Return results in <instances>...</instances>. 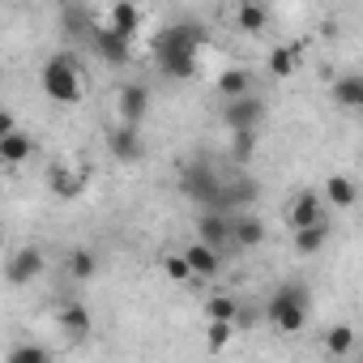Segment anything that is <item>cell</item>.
I'll use <instances>...</instances> for the list:
<instances>
[{
	"label": "cell",
	"instance_id": "e0dca14e",
	"mask_svg": "<svg viewBox=\"0 0 363 363\" xmlns=\"http://www.w3.org/2000/svg\"><path fill=\"white\" fill-rule=\"evenodd\" d=\"M265 235H269V231H265V223H261L257 214H248V210L235 214V231H231V244H235V248H261Z\"/></svg>",
	"mask_w": 363,
	"mask_h": 363
},
{
	"label": "cell",
	"instance_id": "7a4b0ae2",
	"mask_svg": "<svg viewBox=\"0 0 363 363\" xmlns=\"http://www.w3.org/2000/svg\"><path fill=\"white\" fill-rule=\"evenodd\" d=\"M39 86H43V94H48L52 103H60V107L82 103V94H86V77H82L77 56H73V52H56V56H48V60H43V73H39Z\"/></svg>",
	"mask_w": 363,
	"mask_h": 363
},
{
	"label": "cell",
	"instance_id": "d6986e66",
	"mask_svg": "<svg viewBox=\"0 0 363 363\" xmlns=\"http://www.w3.org/2000/svg\"><path fill=\"white\" fill-rule=\"evenodd\" d=\"M103 26H111L116 35L133 39V35H137V26H141V9H137V5H128V0H116V5L107 9V22H103Z\"/></svg>",
	"mask_w": 363,
	"mask_h": 363
},
{
	"label": "cell",
	"instance_id": "d4e9b609",
	"mask_svg": "<svg viewBox=\"0 0 363 363\" xmlns=\"http://www.w3.org/2000/svg\"><path fill=\"white\" fill-rule=\"evenodd\" d=\"M325 244H329V223L308 227V231H295V252H299V257H316Z\"/></svg>",
	"mask_w": 363,
	"mask_h": 363
},
{
	"label": "cell",
	"instance_id": "83f0119b",
	"mask_svg": "<svg viewBox=\"0 0 363 363\" xmlns=\"http://www.w3.org/2000/svg\"><path fill=\"white\" fill-rule=\"evenodd\" d=\"M162 274H167L171 282H193V278H197L184 252H167V257H162Z\"/></svg>",
	"mask_w": 363,
	"mask_h": 363
},
{
	"label": "cell",
	"instance_id": "4316f807",
	"mask_svg": "<svg viewBox=\"0 0 363 363\" xmlns=\"http://www.w3.org/2000/svg\"><path fill=\"white\" fill-rule=\"evenodd\" d=\"M235 337V325H218V320H206V350L210 354H223Z\"/></svg>",
	"mask_w": 363,
	"mask_h": 363
},
{
	"label": "cell",
	"instance_id": "9a60e30c",
	"mask_svg": "<svg viewBox=\"0 0 363 363\" xmlns=\"http://www.w3.org/2000/svg\"><path fill=\"white\" fill-rule=\"evenodd\" d=\"M333 103H337L342 111L363 116V73H342V77H333Z\"/></svg>",
	"mask_w": 363,
	"mask_h": 363
},
{
	"label": "cell",
	"instance_id": "f546056e",
	"mask_svg": "<svg viewBox=\"0 0 363 363\" xmlns=\"http://www.w3.org/2000/svg\"><path fill=\"white\" fill-rule=\"evenodd\" d=\"M252 150H257V133H231V154H235V162H248Z\"/></svg>",
	"mask_w": 363,
	"mask_h": 363
},
{
	"label": "cell",
	"instance_id": "484cf974",
	"mask_svg": "<svg viewBox=\"0 0 363 363\" xmlns=\"http://www.w3.org/2000/svg\"><path fill=\"white\" fill-rule=\"evenodd\" d=\"M206 320L235 325V320H240V303H235L231 295H210V299H206Z\"/></svg>",
	"mask_w": 363,
	"mask_h": 363
},
{
	"label": "cell",
	"instance_id": "5bb4252c",
	"mask_svg": "<svg viewBox=\"0 0 363 363\" xmlns=\"http://www.w3.org/2000/svg\"><path fill=\"white\" fill-rule=\"evenodd\" d=\"M35 150H39V141H35L26 128L0 137V162H5V167H22L26 158H35Z\"/></svg>",
	"mask_w": 363,
	"mask_h": 363
},
{
	"label": "cell",
	"instance_id": "603a6c76",
	"mask_svg": "<svg viewBox=\"0 0 363 363\" xmlns=\"http://www.w3.org/2000/svg\"><path fill=\"white\" fill-rule=\"evenodd\" d=\"M65 274L77 278V282H90V278L99 274V257H94L90 248H73V252L65 257Z\"/></svg>",
	"mask_w": 363,
	"mask_h": 363
},
{
	"label": "cell",
	"instance_id": "7402d4cb",
	"mask_svg": "<svg viewBox=\"0 0 363 363\" xmlns=\"http://www.w3.org/2000/svg\"><path fill=\"white\" fill-rule=\"evenodd\" d=\"M235 26H240L244 35H261V30L269 26V9H265V5H257V0H240V9H235Z\"/></svg>",
	"mask_w": 363,
	"mask_h": 363
},
{
	"label": "cell",
	"instance_id": "5b68a950",
	"mask_svg": "<svg viewBox=\"0 0 363 363\" xmlns=\"http://www.w3.org/2000/svg\"><path fill=\"white\" fill-rule=\"evenodd\" d=\"M265 120V103L257 94L248 99H235V103H223V124L231 133H257V124Z\"/></svg>",
	"mask_w": 363,
	"mask_h": 363
},
{
	"label": "cell",
	"instance_id": "cb8c5ba5",
	"mask_svg": "<svg viewBox=\"0 0 363 363\" xmlns=\"http://www.w3.org/2000/svg\"><path fill=\"white\" fill-rule=\"evenodd\" d=\"M354 329L350 325H329L325 329V354H333V359H346L350 350H354Z\"/></svg>",
	"mask_w": 363,
	"mask_h": 363
},
{
	"label": "cell",
	"instance_id": "44dd1931",
	"mask_svg": "<svg viewBox=\"0 0 363 363\" xmlns=\"http://www.w3.org/2000/svg\"><path fill=\"white\" fill-rule=\"evenodd\" d=\"M86 171H69V167H56L52 171V193L60 197V201H73V197H82V189H86Z\"/></svg>",
	"mask_w": 363,
	"mask_h": 363
},
{
	"label": "cell",
	"instance_id": "277c9868",
	"mask_svg": "<svg viewBox=\"0 0 363 363\" xmlns=\"http://www.w3.org/2000/svg\"><path fill=\"white\" fill-rule=\"evenodd\" d=\"M179 193H184L193 206L201 210H223L227 214V184H223V175L206 162H189L184 171H179Z\"/></svg>",
	"mask_w": 363,
	"mask_h": 363
},
{
	"label": "cell",
	"instance_id": "52a82bcc",
	"mask_svg": "<svg viewBox=\"0 0 363 363\" xmlns=\"http://www.w3.org/2000/svg\"><path fill=\"white\" fill-rule=\"evenodd\" d=\"M116 111H120V124L141 128V120H145V111H150V86H141V82H124L120 94H116Z\"/></svg>",
	"mask_w": 363,
	"mask_h": 363
},
{
	"label": "cell",
	"instance_id": "ffe728a7",
	"mask_svg": "<svg viewBox=\"0 0 363 363\" xmlns=\"http://www.w3.org/2000/svg\"><path fill=\"white\" fill-rule=\"evenodd\" d=\"M265 69H269L274 77H295V69H299V48H295V43H274L269 56H265Z\"/></svg>",
	"mask_w": 363,
	"mask_h": 363
},
{
	"label": "cell",
	"instance_id": "f1b7e54d",
	"mask_svg": "<svg viewBox=\"0 0 363 363\" xmlns=\"http://www.w3.org/2000/svg\"><path fill=\"white\" fill-rule=\"evenodd\" d=\"M5 363H52V354H48L43 346H30V342H26V346H13Z\"/></svg>",
	"mask_w": 363,
	"mask_h": 363
},
{
	"label": "cell",
	"instance_id": "8992f818",
	"mask_svg": "<svg viewBox=\"0 0 363 363\" xmlns=\"http://www.w3.org/2000/svg\"><path fill=\"white\" fill-rule=\"evenodd\" d=\"M286 223H291V231H308V227H320L325 223V197L320 193H295L291 197V206H286Z\"/></svg>",
	"mask_w": 363,
	"mask_h": 363
},
{
	"label": "cell",
	"instance_id": "4dcf8cb0",
	"mask_svg": "<svg viewBox=\"0 0 363 363\" xmlns=\"http://www.w3.org/2000/svg\"><path fill=\"white\" fill-rule=\"evenodd\" d=\"M9 133H18V120L13 111H0V137H9Z\"/></svg>",
	"mask_w": 363,
	"mask_h": 363
},
{
	"label": "cell",
	"instance_id": "9c48e42d",
	"mask_svg": "<svg viewBox=\"0 0 363 363\" xmlns=\"http://www.w3.org/2000/svg\"><path fill=\"white\" fill-rule=\"evenodd\" d=\"M231 231H235V214H223V210H201L197 214V240L201 244L227 248L231 244Z\"/></svg>",
	"mask_w": 363,
	"mask_h": 363
},
{
	"label": "cell",
	"instance_id": "2e32d148",
	"mask_svg": "<svg viewBox=\"0 0 363 363\" xmlns=\"http://www.w3.org/2000/svg\"><path fill=\"white\" fill-rule=\"evenodd\" d=\"M60 329L69 333V342H86L90 329H94L90 308H86V303H65V308H60Z\"/></svg>",
	"mask_w": 363,
	"mask_h": 363
},
{
	"label": "cell",
	"instance_id": "30bf717a",
	"mask_svg": "<svg viewBox=\"0 0 363 363\" xmlns=\"http://www.w3.org/2000/svg\"><path fill=\"white\" fill-rule=\"evenodd\" d=\"M107 150H111L116 162H137V158L145 154L141 128H133V124H116V128L107 133Z\"/></svg>",
	"mask_w": 363,
	"mask_h": 363
},
{
	"label": "cell",
	"instance_id": "ba28073f",
	"mask_svg": "<svg viewBox=\"0 0 363 363\" xmlns=\"http://www.w3.org/2000/svg\"><path fill=\"white\" fill-rule=\"evenodd\" d=\"M48 269V257H43V248L39 244H26V248H18L13 257H9V286H26V282H35L39 274Z\"/></svg>",
	"mask_w": 363,
	"mask_h": 363
},
{
	"label": "cell",
	"instance_id": "8fae6325",
	"mask_svg": "<svg viewBox=\"0 0 363 363\" xmlns=\"http://www.w3.org/2000/svg\"><path fill=\"white\" fill-rule=\"evenodd\" d=\"M320 197H325V206H333V210H354V206H359V184H354L346 171H333V175L325 179Z\"/></svg>",
	"mask_w": 363,
	"mask_h": 363
},
{
	"label": "cell",
	"instance_id": "7c38bea8",
	"mask_svg": "<svg viewBox=\"0 0 363 363\" xmlns=\"http://www.w3.org/2000/svg\"><path fill=\"white\" fill-rule=\"evenodd\" d=\"M214 86H218V99H223V103H235V99H248V94H257V90H252V86H257V82H252V69H244V65H231V69H223Z\"/></svg>",
	"mask_w": 363,
	"mask_h": 363
},
{
	"label": "cell",
	"instance_id": "ac0fdd59",
	"mask_svg": "<svg viewBox=\"0 0 363 363\" xmlns=\"http://www.w3.org/2000/svg\"><path fill=\"white\" fill-rule=\"evenodd\" d=\"M184 257H189V265H193L197 278H218V269H223L218 248H210V244H201V240H193V244L184 248Z\"/></svg>",
	"mask_w": 363,
	"mask_h": 363
},
{
	"label": "cell",
	"instance_id": "4fadbf2b",
	"mask_svg": "<svg viewBox=\"0 0 363 363\" xmlns=\"http://www.w3.org/2000/svg\"><path fill=\"white\" fill-rule=\"evenodd\" d=\"M94 52H99L107 65H128V56H133V39L116 35L111 26H99V30H94Z\"/></svg>",
	"mask_w": 363,
	"mask_h": 363
},
{
	"label": "cell",
	"instance_id": "3957f363",
	"mask_svg": "<svg viewBox=\"0 0 363 363\" xmlns=\"http://www.w3.org/2000/svg\"><path fill=\"white\" fill-rule=\"evenodd\" d=\"M308 312H312V295H308L299 282H286V286H278V291L269 295V303H265V316H269V325H274L278 333H286V337H295V333L308 325Z\"/></svg>",
	"mask_w": 363,
	"mask_h": 363
},
{
	"label": "cell",
	"instance_id": "6da1fadb",
	"mask_svg": "<svg viewBox=\"0 0 363 363\" xmlns=\"http://www.w3.org/2000/svg\"><path fill=\"white\" fill-rule=\"evenodd\" d=\"M201 43H206V30L193 26V22H175L167 26L158 39H154V60L167 77H179L189 82L197 73V56H201Z\"/></svg>",
	"mask_w": 363,
	"mask_h": 363
}]
</instances>
